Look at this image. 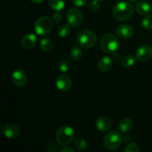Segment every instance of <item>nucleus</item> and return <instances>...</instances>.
<instances>
[{"label": "nucleus", "instance_id": "obj_33", "mask_svg": "<svg viewBox=\"0 0 152 152\" xmlns=\"http://www.w3.org/2000/svg\"><path fill=\"white\" fill-rule=\"evenodd\" d=\"M31 1H32L33 3H35V4H40V3L42 2L44 0H30Z\"/></svg>", "mask_w": 152, "mask_h": 152}, {"label": "nucleus", "instance_id": "obj_28", "mask_svg": "<svg viewBox=\"0 0 152 152\" xmlns=\"http://www.w3.org/2000/svg\"><path fill=\"white\" fill-rule=\"evenodd\" d=\"M52 19H53V22H55V23H59V22H62V15L61 14L59 11H56L53 14Z\"/></svg>", "mask_w": 152, "mask_h": 152}, {"label": "nucleus", "instance_id": "obj_9", "mask_svg": "<svg viewBox=\"0 0 152 152\" xmlns=\"http://www.w3.org/2000/svg\"><path fill=\"white\" fill-rule=\"evenodd\" d=\"M136 57L142 62H147L150 60L152 57V48L146 45H141L137 50Z\"/></svg>", "mask_w": 152, "mask_h": 152}, {"label": "nucleus", "instance_id": "obj_13", "mask_svg": "<svg viewBox=\"0 0 152 152\" xmlns=\"http://www.w3.org/2000/svg\"><path fill=\"white\" fill-rule=\"evenodd\" d=\"M96 129L101 132H106L111 128V122L108 118L105 117H99L95 123Z\"/></svg>", "mask_w": 152, "mask_h": 152}, {"label": "nucleus", "instance_id": "obj_23", "mask_svg": "<svg viewBox=\"0 0 152 152\" xmlns=\"http://www.w3.org/2000/svg\"><path fill=\"white\" fill-rule=\"evenodd\" d=\"M75 146L80 151H84L88 148V143L86 140L83 138H77L75 140Z\"/></svg>", "mask_w": 152, "mask_h": 152}, {"label": "nucleus", "instance_id": "obj_8", "mask_svg": "<svg viewBox=\"0 0 152 152\" xmlns=\"http://www.w3.org/2000/svg\"><path fill=\"white\" fill-rule=\"evenodd\" d=\"M11 81L16 87H23L28 82V75L22 69H16L11 75Z\"/></svg>", "mask_w": 152, "mask_h": 152}, {"label": "nucleus", "instance_id": "obj_10", "mask_svg": "<svg viewBox=\"0 0 152 152\" xmlns=\"http://www.w3.org/2000/svg\"><path fill=\"white\" fill-rule=\"evenodd\" d=\"M2 133L5 137L13 139L19 136L20 134V129L14 123H8L3 127Z\"/></svg>", "mask_w": 152, "mask_h": 152}, {"label": "nucleus", "instance_id": "obj_22", "mask_svg": "<svg viewBox=\"0 0 152 152\" xmlns=\"http://www.w3.org/2000/svg\"><path fill=\"white\" fill-rule=\"evenodd\" d=\"M136 62V57L132 55H128L122 59V65L125 68H130L133 66Z\"/></svg>", "mask_w": 152, "mask_h": 152}, {"label": "nucleus", "instance_id": "obj_17", "mask_svg": "<svg viewBox=\"0 0 152 152\" xmlns=\"http://www.w3.org/2000/svg\"><path fill=\"white\" fill-rule=\"evenodd\" d=\"M133 121L129 118L122 119L118 125L119 129H120V132L125 134H127L129 132H131L133 129Z\"/></svg>", "mask_w": 152, "mask_h": 152}, {"label": "nucleus", "instance_id": "obj_24", "mask_svg": "<svg viewBox=\"0 0 152 152\" xmlns=\"http://www.w3.org/2000/svg\"><path fill=\"white\" fill-rule=\"evenodd\" d=\"M142 25L146 30L152 29V15H148L143 18L142 21Z\"/></svg>", "mask_w": 152, "mask_h": 152}, {"label": "nucleus", "instance_id": "obj_16", "mask_svg": "<svg viewBox=\"0 0 152 152\" xmlns=\"http://www.w3.org/2000/svg\"><path fill=\"white\" fill-rule=\"evenodd\" d=\"M113 65V60L110 56H104L99 59L98 62V69L101 72H107L111 68Z\"/></svg>", "mask_w": 152, "mask_h": 152}, {"label": "nucleus", "instance_id": "obj_27", "mask_svg": "<svg viewBox=\"0 0 152 152\" xmlns=\"http://www.w3.org/2000/svg\"><path fill=\"white\" fill-rule=\"evenodd\" d=\"M99 3L98 0H93L91 1L88 4V8L91 11L96 12L99 10Z\"/></svg>", "mask_w": 152, "mask_h": 152}, {"label": "nucleus", "instance_id": "obj_25", "mask_svg": "<svg viewBox=\"0 0 152 152\" xmlns=\"http://www.w3.org/2000/svg\"><path fill=\"white\" fill-rule=\"evenodd\" d=\"M58 69L62 73H66L70 69V64L67 60H62L59 62Z\"/></svg>", "mask_w": 152, "mask_h": 152}, {"label": "nucleus", "instance_id": "obj_4", "mask_svg": "<svg viewBox=\"0 0 152 152\" xmlns=\"http://www.w3.org/2000/svg\"><path fill=\"white\" fill-rule=\"evenodd\" d=\"M75 137L74 129L70 126H62L58 129L56 134V139L59 145L65 146L71 143Z\"/></svg>", "mask_w": 152, "mask_h": 152}, {"label": "nucleus", "instance_id": "obj_19", "mask_svg": "<svg viewBox=\"0 0 152 152\" xmlns=\"http://www.w3.org/2000/svg\"><path fill=\"white\" fill-rule=\"evenodd\" d=\"M70 56H71V59L74 61L80 60L83 56V51L80 47L77 45L73 46L72 48L71 49V52H70Z\"/></svg>", "mask_w": 152, "mask_h": 152}, {"label": "nucleus", "instance_id": "obj_34", "mask_svg": "<svg viewBox=\"0 0 152 152\" xmlns=\"http://www.w3.org/2000/svg\"><path fill=\"white\" fill-rule=\"evenodd\" d=\"M129 1H132V2H135V1H137L138 0H129Z\"/></svg>", "mask_w": 152, "mask_h": 152}, {"label": "nucleus", "instance_id": "obj_11", "mask_svg": "<svg viewBox=\"0 0 152 152\" xmlns=\"http://www.w3.org/2000/svg\"><path fill=\"white\" fill-rule=\"evenodd\" d=\"M56 86L59 90L62 91H68L71 89L72 82L67 75L61 74V75L58 76L56 78Z\"/></svg>", "mask_w": 152, "mask_h": 152}, {"label": "nucleus", "instance_id": "obj_1", "mask_svg": "<svg viewBox=\"0 0 152 152\" xmlns=\"http://www.w3.org/2000/svg\"><path fill=\"white\" fill-rule=\"evenodd\" d=\"M134 7L129 1H120L117 2L113 8V15L117 20L123 22L127 20L132 16Z\"/></svg>", "mask_w": 152, "mask_h": 152}, {"label": "nucleus", "instance_id": "obj_7", "mask_svg": "<svg viewBox=\"0 0 152 152\" xmlns=\"http://www.w3.org/2000/svg\"><path fill=\"white\" fill-rule=\"evenodd\" d=\"M67 22L68 24L71 27H78L83 23V16L80 10H79L77 8H71L68 10L67 13Z\"/></svg>", "mask_w": 152, "mask_h": 152}, {"label": "nucleus", "instance_id": "obj_29", "mask_svg": "<svg viewBox=\"0 0 152 152\" xmlns=\"http://www.w3.org/2000/svg\"><path fill=\"white\" fill-rule=\"evenodd\" d=\"M73 3L77 7H83L87 2V0H72Z\"/></svg>", "mask_w": 152, "mask_h": 152}, {"label": "nucleus", "instance_id": "obj_6", "mask_svg": "<svg viewBox=\"0 0 152 152\" xmlns=\"http://www.w3.org/2000/svg\"><path fill=\"white\" fill-rule=\"evenodd\" d=\"M53 22L51 19L46 16L39 18L34 25V30L39 36H45L51 31Z\"/></svg>", "mask_w": 152, "mask_h": 152}, {"label": "nucleus", "instance_id": "obj_21", "mask_svg": "<svg viewBox=\"0 0 152 152\" xmlns=\"http://www.w3.org/2000/svg\"><path fill=\"white\" fill-rule=\"evenodd\" d=\"M40 48L42 50L45 52L50 51L53 48V43L52 41L48 38H43L40 41Z\"/></svg>", "mask_w": 152, "mask_h": 152}, {"label": "nucleus", "instance_id": "obj_12", "mask_svg": "<svg viewBox=\"0 0 152 152\" xmlns=\"http://www.w3.org/2000/svg\"><path fill=\"white\" fill-rule=\"evenodd\" d=\"M134 28L129 25H121L116 29V34L122 39H128L134 35Z\"/></svg>", "mask_w": 152, "mask_h": 152}, {"label": "nucleus", "instance_id": "obj_20", "mask_svg": "<svg viewBox=\"0 0 152 152\" xmlns=\"http://www.w3.org/2000/svg\"><path fill=\"white\" fill-rule=\"evenodd\" d=\"M71 27L69 25H62L58 28L57 30V34L58 36L62 38H65V37H68L71 34Z\"/></svg>", "mask_w": 152, "mask_h": 152}, {"label": "nucleus", "instance_id": "obj_18", "mask_svg": "<svg viewBox=\"0 0 152 152\" xmlns=\"http://www.w3.org/2000/svg\"><path fill=\"white\" fill-rule=\"evenodd\" d=\"M48 4L55 11H60L65 7L64 0H48Z\"/></svg>", "mask_w": 152, "mask_h": 152}, {"label": "nucleus", "instance_id": "obj_32", "mask_svg": "<svg viewBox=\"0 0 152 152\" xmlns=\"http://www.w3.org/2000/svg\"><path fill=\"white\" fill-rule=\"evenodd\" d=\"M123 138V140L125 141V142H129V140H132V137H131L130 136H129L128 134H125V137Z\"/></svg>", "mask_w": 152, "mask_h": 152}, {"label": "nucleus", "instance_id": "obj_3", "mask_svg": "<svg viewBox=\"0 0 152 152\" xmlns=\"http://www.w3.org/2000/svg\"><path fill=\"white\" fill-rule=\"evenodd\" d=\"M77 44L86 48H92L97 42L96 34L89 30H83L78 33L77 37Z\"/></svg>", "mask_w": 152, "mask_h": 152}, {"label": "nucleus", "instance_id": "obj_35", "mask_svg": "<svg viewBox=\"0 0 152 152\" xmlns=\"http://www.w3.org/2000/svg\"><path fill=\"white\" fill-rule=\"evenodd\" d=\"M98 1H106V0H98Z\"/></svg>", "mask_w": 152, "mask_h": 152}, {"label": "nucleus", "instance_id": "obj_31", "mask_svg": "<svg viewBox=\"0 0 152 152\" xmlns=\"http://www.w3.org/2000/svg\"><path fill=\"white\" fill-rule=\"evenodd\" d=\"M113 59H114V61H116V62H119V61L121 60V55L116 52V53H114V57H113Z\"/></svg>", "mask_w": 152, "mask_h": 152}, {"label": "nucleus", "instance_id": "obj_5", "mask_svg": "<svg viewBox=\"0 0 152 152\" xmlns=\"http://www.w3.org/2000/svg\"><path fill=\"white\" fill-rule=\"evenodd\" d=\"M123 138L117 131H112L107 134L104 138V145L110 151H116L122 145Z\"/></svg>", "mask_w": 152, "mask_h": 152}, {"label": "nucleus", "instance_id": "obj_14", "mask_svg": "<svg viewBox=\"0 0 152 152\" xmlns=\"http://www.w3.org/2000/svg\"><path fill=\"white\" fill-rule=\"evenodd\" d=\"M135 10L139 14L143 15H148L152 11V6L148 1H140L135 5Z\"/></svg>", "mask_w": 152, "mask_h": 152}, {"label": "nucleus", "instance_id": "obj_2", "mask_svg": "<svg viewBox=\"0 0 152 152\" xmlns=\"http://www.w3.org/2000/svg\"><path fill=\"white\" fill-rule=\"evenodd\" d=\"M120 47V41L114 34H107L102 36L100 40V48L105 53L114 54Z\"/></svg>", "mask_w": 152, "mask_h": 152}, {"label": "nucleus", "instance_id": "obj_26", "mask_svg": "<svg viewBox=\"0 0 152 152\" xmlns=\"http://www.w3.org/2000/svg\"><path fill=\"white\" fill-rule=\"evenodd\" d=\"M140 150L139 146L137 143L135 142H131L129 145H126V147L125 148L124 151L126 152H139Z\"/></svg>", "mask_w": 152, "mask_h": 152}, {"label": "nucleus", "instance_id": "obj_30", "mask_svg": "<svg viewBox=\"0 0 152 152\" xmlns=\"http://www.w3.org/2000/svg\"><path fill=\"white\" fill-rule=\"evenodd\" d=\"M59 151H61V152H71V151L74 152L75 151V150H74L73 148H71V147L66 146V145H65V146H63L60 150H59Z\"/></svg>", "mask_w": 152, "mask_h": 152}, {"label": "nucleus", "instance_id": "obj_15", "mask_svg": "<svg viewBox=\"0 0 152 152\" xmlns=\"http://www.w3.org/2000/svg\"><path fill=\"white\" fill-rule=\"evenodd\" d=\"M37 42V38L34 34H28L22 39V45L25 49H31L35 47Z\"/></svg>", "mask_w": 152, "mask_h": 152}]
</instances>
